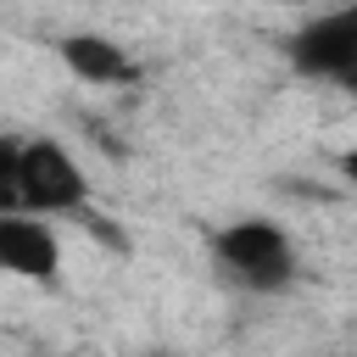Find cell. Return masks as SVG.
Returning <instances> with one entry per match:
<instances>
[{"mask_svg":"<svg viewBox=\"0 0 357 357\" xmlns=\"http://www.w3.org/2000/svg\"><path fill=\"white\" fill-rule=\"evenodd\" d=\"M212 268L245 296H284L301 279V251L273 218H234L212 234Z\"/></svg>","mask_w":357,"mask_h":357,"instance_id":"cell-1","label":"cell"},{"mask_svg":"<svg viewBox=\"0 0 357 357\" xmlns=\"http://www.w3.org/2000/svg\"><path fill=\"white\" fill-rule=\"evenodd\" d=\"M17 212H39V218L89 212V173L61 139L50 134L17 139Z\"/></svg>","mask_w":357,"mask_h":357,"instance_id":"cell-2","label":"cell"},{"mask_svg":"<svg viewBox=\"0 0 357 357\" xmlns=\"http://www.w3.org/2000/svg\"><path fill=\"white\" fill-rule=\"evenodd\" d=\"M284 61L307 84H357V6H335L307 17L284 39Z\"/></svg>","mask_w":357,"mask_h":357,"instance_id":"cell-3","label":"cell"},{"mask_svg":"<svg viewBox=\"0 0 357 357\" xmlns=\"http://www.w3.org/2000/svg\"><path fill=\"white\" fill-rule=\"evenodd\" d=\"M0 273L50 284L61 273V234L39 212H0Z\"/></svg>","mask_w":357,"mask_h":357,"instance_id":"cell-4","label":"cell"},{"mask_svg":"<svg viewBox=\"0 0 357 357\" xmlns=\"http://www.w3.org/2000/svg\"><path fill=\"white\" fill-rule=\"evenodd\" d=\"M56 50H61L67 73L84 78V84H95V89H112V84H134L139 78V61L117 39H106V33H67Z\"/></svg>","mask_w":357,"mask_h":357,"instance_id":"cell-5","label":"cell"},{"mask_svg":"<svg viewBox=\"0 0 357 357\" xmlns=\"http://www.w3.org/2000/svg\"><path fill=\"white\" fill-rule=\"evenodd\" d=\"M0 212H17V134H0Z\"/></svg>","mask_w":357,"mask_h":357,"instance_id":"cell-6","label":"cell"},{"mask_svg":"<svg viewBox=\"0 0 357 357\" xmlns=\"http://www.w3.org/2000/svg\"><path fill=\"white\" fill-rule=\"evenodd\" d=\"M145 357H173V351H145Z\"/></svg>","mask_w":357,"mask_h":357,"instance_id":"cell-7","label":"cell"}]
</instances>
